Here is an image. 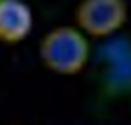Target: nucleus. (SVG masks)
<instances>
[{
  "label": "nucleus",
  "mask_w": 131,
  "mask_h": 125,
  "mask_svg": "<svg viewBox=\"0 0 131 125\" xmlns=\"http://www.w3.org/2000/svg\"><path fill=\"white\" fill-rule=\"evenodd\" d=\"M35 23L31 6L26 0H0V42L15 45L24 41Z\"/></svg>",
  "instance_id": "nucleus-4"
},
{
  "label": "nucleus",
  "mask_w": 131,
  "mask_h": 125,
  "mask_svg": "<svg viewBox=\"0 0 131 125\" xmlns=\"http://www.w3.org/2000/svg\"><path fill=\"white\" fill-rule=\"evenodd\" d=\"M127 18L126 0H82L74 12L77 27L95 39L115 35L125 26Z\"/></svg>",
  "instance_id": "nucleus-2"
},
{
  "label": "nucleus",
  "mask_w": 131,
  "mask_h": 125,
  "mask_svg": "<svg viewBox=\"0 0 131 125\" xmlns=\"http://www.w3.org/2000/svg\"><path fill=\"white\" fill-rule=\"evenodd\" d=\"M102 79L113 94L131 92V41L115 40L101 47Z\"/></svg>",
  "instance_id": "nucleus-3"
},
{
  "label": "nucleus",
  "mask_w": 131,
  "mask_h": 125,
  "mask_svg": "<svg viewBox=\"0 0 131 125\" xmlns=\"http://www.w3.org/2000/svg\"><path fill=\"white\" fill-rule=\"evenodd\" d=\"M38 54L50 72L60 75H77L89 63L90 43L79 27L59 26L42 37Z\"/></svg>",
  "instance_id": "nucleus-1"
}]
</instances>
